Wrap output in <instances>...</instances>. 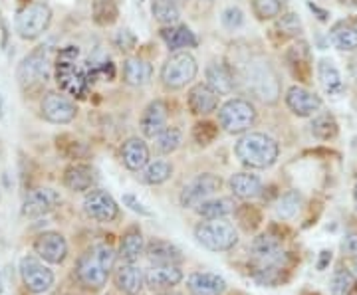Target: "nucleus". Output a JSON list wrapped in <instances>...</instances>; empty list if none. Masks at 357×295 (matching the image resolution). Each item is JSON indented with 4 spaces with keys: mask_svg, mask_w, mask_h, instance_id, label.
I'll return each mask as SVG.
<instances>
[{
    "mask_svg": "<svg viewBox=\"0 0 357 295\" xmlns=\"http://www.w3.org/2000/svg\"><path fill=\"white\" fill-rule=\"evenodd\" d=\"M354 287H356V278L351 271L345 270V268H337L333 271L332 285H330L332 295H351Z\"/></svg>",
    "mask_w": 357,
    "mask_h": 295,
    "instance_id": "37998d69",
    "label": "nucleus"
},
{
    "mask_svg": "<svg viewBox=\"0 0 357 295\" xmlns=\"http://www.w3.org/2000/svg\"><path fill=\"white\" fill-rule=\"evenodd\" d=\"M175 2H183V0H175Z\"/></svg>",
    "mask_w": 357,
    "mask_h": 295,
    "instance_id": "bf43d9fd",
    "label": "nucleus"
},
{
    "mask_svg": "<svg viewBox=\"0 0 357 295\" xmlns=\"http://www.w3.org/2000/svg\"><path fill=\"white\" fill-rule=\"evenodd\" d=\"M93 20L100 26L114 24L117 20V2L115 0H93Z\"/></svg>",
    "mask_w": 357,
    "mask_h": 295,
    "instance_id": "79ce46f5",
    "label": "nucleus"
},
{
    "mask_svg": "<svg viewBox=\"0 0 357 295\" xmlns=\"http://www.w3.org/2000/svg\"><path fill=\"white\" fill-rule=\"evenodd\" d=\"M161 40L165 42V46L171 51H183L187 48H197L199 38L187 24H175V26H163L159 32Z\"/></svg>",
    "mask_w": 357,
    "mask_h": 295,
    "instance_id": "393cba45",
    "label": "nucleus"
},
{
    "mask_svg": "<svg viewBox=\"0 0 357 295\" xmlns=\"http://www.w3.org/2000/svg\"><path fill=\"white\" fill-rule=\"evenodd\" d=\"M354 202H356V210H357V186H356V191H354Z\"/></svg>",
    "mask_w": 357,
    "mask_h": 295,
    "instance_id": "5fc2aeb1",
    "label": "nucleus"
},
{
    "mask_svg": "<svg viewBox=\"0 0 357 295\" xmlns=\"http://www.w3.org/2000/svg\"><path fill=\"white\" fill-rule=\"evenodd\" d=\"M167 121H169V107L163 99H153L149 103L139 119L141 133L149 139H155L161 131L167 129Z\"/></svg>",
    "mask_w": 357,
    "mask_h": 295,
    "instance_id": "a211bd4d",
    "label": "nucleus"
},
{
    "mask_svg": "<svg viewBox=\"0 0 357 295\" xmlns=\"http://www.w3.org/2000/svg\"><path fill=\"white\" fill-rule=\"evenodd\" d=\"M145 252V240L137 226H131L123 232L121 242H119V257L121 262H137L139 256Z\"/></svg>",
    "mask_w": 357,
    "mask_h": 295,
    "instance_id": "473e14b6",
    "label": "nucleus"
},
{
    "mask_svg": "<svg viewBox=\"0 0 357 295\" xmlns=\"http://www.w3.org/2000/svg\"><path fill=\"white\" fill-rule=\"evenodd\" d=\"M195 238L199 244L211 252H229L238 244V232L230 222H225V218L204 220L201 224H197Z\"/></svg>",
    "mask_w": 357,
    "mask_h": 295,
    "instance_id": "1a4fd4ad",
    "label": "nucleus"
},
{
    "mask_svg": "<svg viewBox=\"0 0 357 295\" xmlns=\"http://www.w3.org/2000/svg\"><path fill=\"white\" fill-rule=\"evenodd\" d=\"M187 287L191 295H222L227 289V282L222 276L211 271H197L187 280Z\"/></svg>",
    "mask_w": 357,
    "mask_h": 295,
    "instance_id": "a878e982",
    "label": "nucleus"
},
{
    "mask_svg": "<svg viewBox=\"0 0 357 295\" xmlns=\"http://www.w3.org/2000/svg\"><path fill=\"white\" fill-rule=\"evenodd\" d=\"M302 30H304V26H302V20L298 18V14L284 13L274 20L272 36L278 34L282 42H284V40H296L302 34Z\"/></svg>",
    "mask_w": 357,
    "mask_h": 295,
    "instance_id": "f704fd0d",
    "label": "nucleus"
},
{
    "mask_svg": "<svg viewBox=\"0 0 357 295\" xmlns=\"http://www.w3.org/2000/svg\"><path fill=\"white\" fill-rule=\"evenodd\" d=\"M171 175H173V165L169 161H149V165L139 170L141 182L151 184V186L167 182L171 179Z\"/></svg>",
    "mask_w": 357,
    "mask_h": 295,
    "instance_id": "c9c22d12",
    "label": "nucleus"
},
{
    "mask_svg": "<svg viewBox=\"0 0 357 295\" xmlns=\"http://www.w3.org/2000/svg\"><path fill=\"white\" fill-rule=\"evenodd\" d=\"M286 105L298 117H314L321 111V97L314 91L306 90L304 86H292L286 91Z\"/></svg>",
    "mask_w": 357,
    "mask_h": 295,
    "instance_id": "f3484780",
    "label": "nucleus"
},
{
    "mask_svg": "<svg viewBox=\"0 0 357 295\" xmlns=\"http://www.w3.org/2000/svg\"><path fill=\"white\" fill-rule=\"evenodd\" d=\"M258 113L255 103L244 97H232L218 107V127L230 135L248 133L250 127H255Z\"/></svg>",
    "mask_w": 357,
    "mask_h": 295,
    "instance_id": "423d86ee",
    "label": "nucleus"
},
{
    "mask_svg": "<svg viewBox=\"0 0 357 295\" xmlns=\"http://www.w3.org/2000/svg\"><path fill=\"white\" fill-rule=\"evenodd\" d=\"M96 184V173L89 165L74 163L64 170V186L72 193H88Z\"/></svg>",
    "mask_w": 357,
    "mask_h": 295,
    "instance_id": "bb28decb",
    "label": "nucleus"
},
{
    "mask_svg": "<svg viewBox=\"0 0 357 295\" xmlns=\"http://www.w3.org/2000/svg\"><path fill=\"white\" fill-rule=\"evenodd\" d=\"M286 6H288V0H250L252 14L260 22L276 20L280 14L286 13Z\"/></svg>",
    "mask_w": 357,
    "mask_h": 295,
    "instance_id": "e433bc0d",
    "label": "nucleus"
},
{
    "mask_svg": "<svg viewBox=\"0 0 357 295\" xmlns=\"http://www.w3.org/2000/svg\"><path fill=\"white\" fill-rule=\"evenodd\" d=\"M84 210L89 218L98 222H114L119 216V206L107 191L91 189L84 196Z\"/></svg>",
    "mask_w": 357,
    "mask_h": 295,
    "instance_id": "dca6fc26",
    "label": "nucleus"
},
{
    "mask_svg": "<svg viewBox=\"0 0 357 295\" xmlns=\"http://www.w3.org/2000/svg\"><path fill=\"white\" fill-rule=\"evenodd\" d=\"M56 79L58 86L70 95H84L88 88V77L77 65V48L70 46L60 51L56 62Z\"/></svg>",
    "mask_w": 357,
    "mask_h": 295,
    "instance_id": "9d476101",
    "label": "nucleus"
},
{
    "mask_svg": "<svg viewBox=\"0 0 357 295\" xmlns=\"http://www.w3.org/2000/svg\"><path fill=\"white\" fill-rule=\"evenodd\" d=\"M119 154L126 168L133 173H139L149 165V147L139 137H129L128 141H123Z\"/></svg>",
    "mask_w": 357,
    "mask_h": 295,
    "instance_id": "b1692460",
    "label": "nucleus"
},
{
    "mask_svg": "<svg viewBox=\"0 0 357 295\" xmlns=\"http://www.w3.org/2000/svg\"><path fill=\"white\" fill-rule=\"evenodd\" d=\"M183 280V270L177 264H151L145 271V283L151 289H173Z\"/></svg>",
    "mask_w": 357,
    "mask_h": 295,
    "instance_id": "4be33fe9",
    "label": "nucleus"
},
{
    "mask_svg": "<svg viewBox=\"0 0 357 295\" xmlns=\"http://www.w3.org/2000/svg\"><path fill=\"white\" fill-rule=\"evenodd\" d=\"M40 111H42V117L48 123H54V125H68V123H72L77 117V105L76 102H72L64 93L50 91V93H46L42 97Z\"/></svg>",
    "mask_w": 357,
    "mask_h": 295,
    "instance_id": "f8f14e48",
    "label": "nucleus"
},
{
    "mask_svg": "<svg viewBox=\"0 0 357 295\" xmlns=\"http://www.w3.org/2000/svg\"><path fill=\"white\" fill-rule=\"evenodd\" d=\"M330 42L335 50L356 51L357 50V18L340 20L330 30Z\"/></svg>",
    "mask_w": 357,
    "mask_h": 295,
    "instance_id": "cd10ccee",
    "label": "nucleus"
},
{
    "mask_svg": "<svg viewBox=\"0 0 357 295\" xmlns=\"http://www.w3.org/2000/svg\"><path fill=\"white\" fill-rule=\"evenodd\" d=\"M218 99H220V95L206 81L195 83L187 93V105H189L192 115H211L213 111L218 109Z\"/></svg>",
    "mask_w": 357,
    "mask_h": 295,
    "instance_id": "aec40b11",
    "label": "nucleus"
},
{
    "mask_svg": "<svg viewBox=\"0 0 357 295\" xmlns=\"http://www.w3.org/2000/svg\"><path fill=\"white\" fill-rule=\"evenodd\" d=\"M20 276L26 289L36 295L46 294L54 285V271L34 256H24L20 260Z\"/></svg>",
    "mask_w": 357,
    "mask_h": 295,
    "instance_id": "ddd939ff",
    "label": "nucleus"
},
{
    "mask_svg": "<svg viewBox=\"0 0 357 295\" xmlns=\"http://www.w3.org/2000/svg\"><path fill=\"white\" fill-rule=\"evenodd\" d=\"M0 294H2V278H0Z\"/></svg>",
    "mask_w": 357,
    "mask_h": 295,
    "instance_id": "6e6d98bb",
    "label": "nucleus"
},
{
    "mask_svg": "<svg viewBox=\"0 0 357 295\" xmlns=\"http://www.w3.org/2000/svg\"><path fill=\"white\" fill-rule=\"evenodd\" d=\"M310 127H312L314 137H318L321 141H330V139H333L337 135V131H340V125H337L335 117L332 113H328V111L318 113V115L314 117Z\"/></svg>",
    "mask_w": 357,
    "mask_h": 295,
    "instance_id": "58836bf2",
    "label": "nucleus"
},
{
    "mask_svg": "<svg viewBox=\"0 0 357 295\" xmlns=\"http://www.w3.org/2000/svg\"><path fill=\"white\" fill-rule=\"evenodd\" d=\"M115 266V250L109 244H96L77 260L76 276L88 289H102Z\"/></svg>",
    "mask_w": 357,
    "mask_h": 295,
    "instance_id": "7ed1b4c3",
    "label": "nucleus"
},
{
    "mask_svg": "<svg viewBox=\"0 0 357 295\" xmlns=\"http://www.w3.org/2000/svg\"><path fill=\"white\" fill-rule=\"evenodd\" d=\"M244 81L248 91H252V95L258 97L262 103H276L280 99V79L276 76V72L272 70V65L264 58H250L244 64Z\"/></svg>",
    "mask_w": 357,
    "mask_h": 295,
    "instance_id": "20e7f679",
    "label": "nucleus"
},
{
    "mask_svg": "<svg viewBox=\"0 0 357 295\" xmlns=\"http://www.w3.org/2000/svg\"><path fill=\"white\" fill-rule=\"evenodd\" d=\"M342 250L344 254L351 257H357V234H347L342 242Z\"/></svg>",
    "mask_w": 357,
    "mask_h": 295,
    "instance_id": "09e8293b",
    "label": "nucleus"
},
{
    "mask_svg": "<svg viewBox=\"0 0 357 295\" xmlns=\"http://www.w3.org/2000/svg\"><path fill=\"white\" fill-rule=\"evenodd\" d=\"M220 22L227 30H238L244 26L246 18H244V13L238 6H229L220 13Z\"/></svg>",
    "mask_w": 357,
    "mask_h": 295,
    "instance_id": "a18cd8bd",
    "label": "nucleus"
},
{
    "mask_svg": "<svg viewBox=\"0 0 357 295\" xmlns=\"http://www.w3.org/2000/svg\"><path fill=\"white\" fill-rule=\"evenodd\" d=\"M151 14L161 26H175L181 20V10L175 0H153Z\"/></svg>",
    "mask_w": 357,
    "mask_h": 295,
    "instance_id": "4c0bfd02",
    "label": "nucleus"
},
{
    "mask_svg": "<svg viewBox=\"0 0 357 295\" xmlns=\"http://www.w3.org/2000/svg\"><path fill=\"white\" fill-rule=\"evenodd\" d=\"M50 58H48L46 46H38L30 54H26L16 67V81H18L20 90L24 93L42 90L46 86V81L50 79Z\"/></svg>",
    "mask_w": 357,
    "mask_h": 295,
    "instance_id": "39448f33",
    "label": "nucleus"
},
{
    "mask_svg": "<svg viewBox=\"0 0 357 295\" xmlns=\"http://www.w3.org/2000/svg\"><path fill=\"white\" fill-rule=\"evenodd\" d=\"M135 44H137V40L135 36L131 34V30H119L117 34H115V46L119 48L121 51H129L135 48Z\"/></svg>",
    "mask_w": 357,
    "mask_h": 295,
    "instance_id": "de8ad7c7",
    "label": "nucleus"
},
{
    "mask_svg": "<svg viewBox=\"0 0 357 295\" xmlns=\"http://www.w3.org/2000/svg\"><path fill=\"white\" fill-rule=\"evenodd\" d=\"M34 252L48 264H62L68 256V242L58 232H46L36 238Z\"/></svg>",
    "mask_w": 357,
    "mask_h": 295,
    "instance_id": "6ab92c4d",
    "label": "nucleus"
},
{
    "mask_svg": "<svg viewBox=\"0 0 357 295\" xmlns=\"http://www.w3.org/2000/svg\"><path fill=\"white\" fill-rule=\"evenodd\" d=\"M307 8H310V10H312L314 14H318L319 22H328V20H330V13H328V10H324V8H319L318 4H314V2H307Z\"/></svg>",
    "mask_w": 357,
    "mask_h": 295,
    "instance_id": "8fccbe9b",
    "label": "nucleus"
},
{
    "mask_svg": "<svg viewBox=\"0 0 357 295\" xmlns=\"http://www.w3.org/2000/svg\"><path fill=\"white\" fill-rule=\"evenodd\" d=\"M220 186H222V180L217 175H213V173L199 175L183 186L181 196H178L181 206L183 208H197L201 202L208 200L213 194H217Z\"/></svg>",
    "mask_w": 357,
    "mask_h": 295,
    "instance_id": "9b49d317",
    "label": "nucleus"
},
{
    "mask_svg": "<svg viewBox=\"0 0 357 295\" xmlns=\"http://www.w3.org/2000/svg\"><path fill=\"white\" fill-rule=\"evenodd\" d=\"M197 74H199V64L191 51H173L161 67V83L169 91L185 90L189 83L195 81Z\"/></svg>",
    "mask_w": 357,
    "mask_h": 295,
    "instance_id": "0eeeda50",
    "label": "nucleus"
},
{
    "mask_svg": "<svg viewBox=\"0 0 357 295\" xmlns=\"http://www.w3.org/2000/svg\"><path fill=\"white\" fill-rule=\"evenodd\" d=\"M4 115V102H2V95H0V117Z\"/></svg>",
    "mask_w": 357,
    "mask_h": 295,
    "instance_id": "864d4df0",
    "label": "nucleus"
},
{
    "mask_svg": "<svg viewBox=\"0 0 357 295\" xmlns=\"http://www.w3.org/2000/svg\"><path fill=\"white\" fill-rule=\"evenodd\" d=\"M318 79L321 83V90L326 91V95H330L333 99H340L344 95L345 83L342 72L337 70V65L333 60L321 58L318 62Z\"/></svg>",
    "mask_w": 357,
    "mask_h": 295,
    "instance_id": "5701e85b",
    "label": "nucleus"
},
{
    "mask_svg": "<svg viewBox=\"0 0 357 295\" xmlns=\"http://www.w3.org/2000/svg\"><path fill=\"white\" fill-rule=\"evenodd\" d=\"M300 208H302V194L298 193V191H288V193H284L278 198L276 214H278V218L290 220L300 212Z\"/></svg>",
    "mask_w": 357,
    "mask_h": 295,
    "instance_id": "ea45409f",
    "label": "nucleus"
},
{
    "mask_svg": "<svg viewBox=\"0 0 357 295\" xmlns=\"http://www.w3.org/2000/svg\"><path fill=\"white\" fill-rule=\"evenodd\" d=\"M206 83L217 91L218 95H230L234 91V76L232 70L225 62H211L204 70Z\"/></svg>",
    "mask_w": 357,
    "mask_h": 295,
    "instance_id": "c85d7f7f",
    "label": "nucleus"
},
{
    "mask_svg": "<svg viewBox=\"0 0 357 295\" xmlns=\"http://www.w3.org/2000/svg\"><path fill=\"white\" fill-rule=\"evenodd\" d=\"M52 24V8L44 2H30L26 4L14 18V32L20 40L32 42L46 34Z\"/></svg>",
    "mask_w": 357,
    "mask_h": 295,
    "instance_id": "6e6552de",
    "label": "nucleus"
},
{
    "mask_svg": "<svg viewBox=\"0 0 357 295\" xmlns=\"http://www.w3.org/2000/svg\"><path fill=\"white\" fill-rule=\"evenodd\" d=\"M199 216H203L204 220H220L227 218L230 214L236 212V205L234 200L229 196H220V198H208L195 208Z\"/></svg>",
    "mask_w": 357,
    "mask_h": 295,
    "instance_id": "72a5a7b5",
    "label": "nucleus"
},
{
    "mask_svg": "<svg viewBox=\"0 0 357 295\" xmlns=\"http://www.w3.org/2000/svg\"><path fill=\"white\" fill-rule=\"evenodd\" d=\"M60 205H62V194L56 189H50V186L36 189V191L26 194L24 202H22V216L40 218V216L54 212Z\"/></svg>",
    "mask_w": 357,
    "mask_h": 295,
    "instance_id": "2eb2a0df",
    "label": "nucleus"
},
{
    "mask_svg": "<svg viewBox=\"0 0 357 295\" xmlns=\"http://www.w3.org/2000/svg\"><path fill=\"white\" fill-rule=\"evenodd\" d=\"M153 65L143 58H128L123 62V81L131 88H145L151 83Z\"/></svg>",
    "mask_w": 357,
    "mask_h": 295,
    "instance_id": "c756f323",
    "label": "nucleus"
},
{
    "mask_svg": "<svg viewBox=\"0 0 357 295\" xmlns=\"http://www.w3.org/2000/svg\"><path fill=\"white\" fill-rule=\"evenodd\" d=\"M250 262L256 282L260 285H276L280 283L282 271L286 270L288 254L276 236L260 234L250 246Z\"/></svg>",
    "mask_w": 357,
    "mask_h": 295,
    "instance_id": "f257e3e1",
    "label": "nucleus"
},
{
    "mask_svg": "<svg viewBox=\"0 0 357 295\" xmlns=\"http://www.w3.org/2000/svg\"><path fill=\"white\" fill-rule=\"evenodd\" d=\"M356 273H357V257H356Z\"/></svg>",
    "mask_w": 357,
    "mask_h": 295,
    "instance_id": "4d7b16f0",
    "label": "nucleus"
},
{
    "mask_svg": "<svg viewBox=\"0 0 357 295\" xmlns=\"http://www.w3.org/2000/svg\"><path fill=\"white\" fill-rule=\"evenodd\" d=\"M145 256L151 264H181L183 252L167 240H153L145 246Z\"/></svg>",
    "mask_w": 357,
    "mask_h": 295,
    "instance_id": "2f4dec72",
    "label": "nucleus"
},
{
    "mask_svg": "<svg viewBox=\"0 0 357 295\" xmlns=\"http://www.w3.org/2000/svg\"><path fill=\"white\" fill-rule=\"evenodd\" d=\"M183 143V133L177 127H167L155 137V149L161 154H171L177 151Z\"/></svg>",
    "mask_w": 357,
    "mask_h": 295,
    "instance_id": "a19ab883",
    "label": "nucleus"
},
{
    "mask_svg": "<svg viewBox=\"0 0 357 295\" xmlns=\"http://www.w3.org/2000/svg\"><path fill=\"white\" fill-rule=\"evenodd\" d=\"M229 186L236 198L250 200L262 194V180L252 173H234L229 180Z\"/></svg>",
    "mask_w": 357,
    "mask_h": 295,
    "instance_id": "7c9ffc66",
    "label": "nucleus"
},
{
    "mask_svg": "<svg viewBox=\"0 0 357 295\" xmlns=\"http://www.w3.org/2000/svg\"><path fill=\"white\" fill-rule=\"evenodd\" d=\"M284 62L294 79H298L302 83L312 81L314 64H312V50H310V44L306 40H294L292 46L284 54Z\"/></svg>",
    "mask_w": 357,
    "mask_h": 295,
    "instance_id": "4468645a",
    "label": "nucleus"
},
{
    "mask_svg": "<svg viewBox=\"0 0 357 295\" xmlns=\"http://www.w3.org/2000/svg\"><path fill=\"white\" fill-rule=\"evenodd\" d=\"M123 206H128L131 212H135V214H139V216H145V218H151V216H153V212L143 205L135 194H123Z\"/></svg>",
    "mask_w": 357,
    "mask_h": 295,
    "instance_id": "49530a36",
    "label": "nucleus"
},
{
    "mask_svg": "<svg viewBox=\"0 0 357 295\" xmlns=\"http://www.w3.org/2000/svg\"><path fill=\"white\" fill-rule=\"evenodd\" d=\"M115 285L126 295H139L145 283V273L135 262H121L114 273Z\"/></svg>",
    "mask_w": 357,
    "mask_h": 295,
    "instance_id": "412c9836",
    "label": "nucleus"
},
{
    "mask_svg": "<svg viewBox=\"0 0 357 295\" xmlns=\"http://www.w3.org/2000/svg\"><path fill=\"white\" fill-rule=\"evenodd\" d=\"M345 6H357V0H340Z\"/></svg>",
    "mask_w": 357,
    "mask_h": 295,
    "instance_id": "603ef678",
    "label": "nucleus"
},
{
    "mask_svg": "<svg viewBox=\"0 0 357 295\" xmlns=\"http://www.w3.org/2000/svg\"><path fill=\"white\" fill-rule=\"evenodd\" d=\"M236 159L248 168H270L280 157V145L274 137L248 131L234 145Z\"/></svg>",
    "mask_w": 357,
    "mask_h": 295,
    "instance_id": "f03ea898",
    "label": "nucleus"
},
{
    "mask_svg": "<svg viewBox=\"0 0 357 295\" xmlns=\"http://www.w3.org/2000/svg\"><path fill=\"white\" fill-rule=\"evenodd\" d=\"M218 135V125H215L213 121H199L195 127H192V139L199 143V145H211V143L217 139Z\"/></svg>",
    "mask_w": 357,
    "mask_h": 295,
    "instance_id": "c03bdc74",
    "label": "nucleus"
},
{
    "mask_svg": "<svg viewBox=\"0 0 357 295\" xmlns=\"http://www.w3.org/2000/svg\"><path fill=\"white\" fill-rule=\"evenodd\" d=\"M330 262H332V252H326V250H324V252H321V256H319L318 270H319V271L326 270V266H328Z\"/></svg>",
    "mask_w": 357,
    "mask_h": 295,
    "instance_id": "3c124183",
    "label": "nucleus"
},
{
    "mask_svg": "<svg viewBox=\"0 0 357 295\" xmlns=\"http://www.w3.org/2000/svg\"><path fill=\"white\" fill-rule=\"evenodd\" d=\"M163 295H178V294H163Z\"/></svg>",
    "mask_w": 357,
    "mask_h": 295,
    "instance_id": "13d9d810",
    "label": "nucleus"
}]
</instances>
